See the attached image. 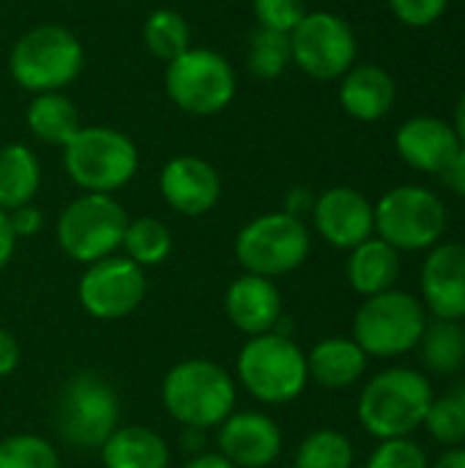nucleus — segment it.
<instances>
[{
    "instance_id": "nucleus-38",
    "label": "nucleus",
    "mask_w": 465,
    "mask_h": 468,
    "mask_svg": "<svg viewBox=\"0 0 465 468\" xmlns=\"http://www.w3.org/2000/svg\"><path fill=\"white\" fill-rule=\"evenodd\" d=\"M439 178H441V184L449 189V192H455L458 197H465V148L460 145V151L452 156V162L439 173Z\"/></svg>"
},
{
    "instance_id": "nucleus-27",
    "label": "nucleus",
    "mask_w": 465,
    "mask_h": 468,
    "mask_svg": "<svg viewBox=\"0 0 465 468\" xmlns=\"http://www.w3.org/2000/svg\"><path fill=\"white\" fill-rule=\"evenodd\" d=\"M170 252H173V233L162 219L156 217L129 219L121 255L134 261L140 269H153V266H162L170 258Z\"/></svg>"
},
{
    "instance_id": "nucleus-2",
    "label": "nucleus",
    "mask_w": 465,
    "mask_h": 468,
    "mask_svg": "<svg viewBox=\"0 0 465 468\" xmlns=\"http://www.w3.org/2000/svg\"><path fill=\"white\" fill-rule=\"evenodd\" d=\"M430 378L414 367H386L375 373L359 392V425L378 441L411 439L433 403Z\"/></svg>"
},
{
    "instance_id": "nucleus-33",
    "label": "nucleus",
    "mask_w": 465,
    "mask_h": 468,
    "mask_svg": "<svg viewBox=\"0 0 465 468\" xmlns=\"http://www.w3.org/2000/svg\"><path fill=\"white\" fill-rule=\"evenodd\" d=\"M365 468H430L428 452L411 439L378 441Z\"/></svg>"
},
{
    "instance_id": "nucleus-42",
    "label": "nucleus",
    "mask_w": 465,
    "mask_h": 468,
    "mask_svg": "<svg viewBox=\"0 0 465 468\" xmlns=\"http://www.w3.org/2000/svg\"><path fill=\"white\" fill-rule=\"evenodd\" d=\"M430 468H465V447H449Z\"/></svg>"
},
{
    "instance_id": "nucleus-11",
    "label": "nucleus",
    "mask_w": 465,
    "mask_h": 468,
    "mask_svg": "<svg viewBox=\"0 0 465 468\" xmlns=\"http://www.w3.org/2000/svg\"><path fill=\"white\" fill-rule=\"evenodd\" d=\"M164 90L181 112L208 118L230 107L236 96V71L217 49L189 47L167 63Z\"/></svg>"
},
{
    "instance_id": "nucleus-39",
    "label": "nucleus",
    "mask_w": 465,
    "mask_h": 468,
    "mask_svg": "<svg viewBox=\"0 0 465 468\" xmlns=\"http://www.w3.org/2000/svg\"><path fill=\"white\" fill-rule=\"evenodd\" d=\"M312 206H315V195L310 189H304V186L291 189L288 197H285V211L291 217H299V219H304L307 214H312Z\"/></svg>"
},
{
    "instance_id": "nucleus-6",
    "label": "nucleus",
    "mask_w": 465,
    "mask_h": 468,
    "mask_svg": "<svg viewBox=\"0 0 465 468\" xmlns=\"http://www.w3.org/2000/svg\"><path fill=\"white\" fill-rule=\"evenodd\" d=\"M85 49L79 38L60 25H36L25 30L8 55L14 82L30 93L63 90L82 71Z\"/></svg>"
},
{
    "instance_id": "nucleus-36",
    "label": "nucleus",
    "mask_w": 465,
    "mask_h": 468,
    "mask_svg": "<svg viewBox=\"0 0 465 468\" xmlns=\"http://www.w3.org/2000/svg\"><path fill=\"white\" fill-rule=\"evenodd\" d=\"M8 219H11V228L16 233V239H30V236H38L41 228H44V214L38 206L27 203V206H19L14 211H8Z\"/></svg>"
},
{
    "instance_id": "nucleus-30",
    "label": "nucleus",
    "mask_w": 465,
    "mask_h": 468,
    "mask_svg": "<svg viewBox=\"0 0 465 468\" xmlns=\"http://www.w3.org/2000/svg\"><path fill=\"white\" fill-rule=\"evenodd\" d=\"M288 63H293V58H291V36L288 33L258 27L249 36L247 66L258 80H277L288 69Z\"/></svg>"
},
{
    "instance_id": "nucleus-13",
    "label": "nucleus",
    "mask_w": 465,
    "mask_h": 468,
    "mask_svg": "<svg viewBox=\"0 0 465 468\" xmlns=\"http://www.w3.org/2000/svg\"><path fill=\"white\" fill-rule=\"evenodd\" d=\"M291 58L315 80H340L356 60V36L340 14L307 11L291 33Z\"/></svg>"
},
{
    "instance_id": "nucleus-23",
    "label": "nucleus",
    "mask_w": 465,
    "mask_h": 468,
    "mask_svg": "<svg viewBox=\"0 0 465 468\" xmlns=\"http://www.w3.org/2000/svg\"><path fill=\"white\" fill-rule=\"evenodd\" d=\"M400 269H403L400 252L389 247L386 241H381L378 236H373L348 252L345 277H348L351 291L367 299V296L392 291L400 277Z\"/></svg>"
},
{
    "instance_id": "nucleus-28",
    "label": "nucleus",
    "mask_w": 465,
    "mask_h": 468,
    "mask_svg": "<svg viewBox=\"0 0 465 468\" xmlns=\"http://www.w3.org/2000/svg\"><path fill=\"white\" fill-rule=\"evenodd\" d=\"M356 450L340 431L321 428L301 439L293 455V468H354Z\"/></svg>"
},
{
    "instance_id": "nucleus-9",
    "label": "nucleus",
    "mask_w": 465,
    "mask_h": 468,
    "mask_svg": "<svg viewBox=\"0 0 465 468\" xmlns=\"http://www.w3.org/2000/svg\"><path fill=\"white\" fill-rule=\"evenodd\" d=\"M129 214L112 195L85 192L74 197L55 222V239L66 258L90 266L121 252Z\"/></svg>"
},
{
    "instance_id": "nucleus-25",
    "label": "nucleus",
    "mask_w": 465,
    "mask_h": 468,
    "mask_svg": "<svg viewBox=\"0 0 465 468\" xmlns=\"http://www.w3.org/2000/svg\"><path fill=\"white\" fill-rule=\"evenodd\" d=\"M41 186V165L38 156L22 145L8 143L0 148V208L14 211L19 206L33 203Z\"/></svg>"
},
{
    "instance_id": "nucleus-43",
    "label": "nucleus",
    "mask_w": 465,
    "mask_h": 468,
    "mask_svg": "<svg viewBox=\"0 0 465 468\" xmlns=\"http://www.w3.org/2000/svg\"><path fill=\"white\" fill-rule=\"evenodd\" d=\"M455 134H458V140H460V145L465 148V90L463 96H460V101H458V107H455Z\"/></svg>"
},
{
    "instance_id": "nucleus-40",
    "label": "nucleus",
    "mask_w": 465,
    "mask_h": 468,
    "mask_svg": "<svg viewBox=\"0 0 465 468\" xmlns=\"http://www.w3.org/2000/svg\"><path fill=\"white\" fill-rule=\"evenodd\" d=\"M16 233L11 228V219H8V211L0 208V271L11 263L14 258V250H16Z\"/></svg>"
},
{
    "instance_id": "nucleus-24",
    "label": "nucleus",
    "mask_w": 465,
    "mask_h": 468,
    "mask_svg": "<svg viewBox=\"0 0 465 468\" xmlns=\"http://www.w3.org/2000/svg\"><path fill=\"white\" fill-rule=\"evenodd\" d=\"M25 121H27V129L41 143L55 145V148H66L71 143V137L82 129L74 101L69 96H63L60 90L36 93L25 110Z\"/></svg>"
},
{
    "instance_id": "nucleus-21",
    "label": "nucleus",
    "mask_w": 465,
    "mask_h": 468,
    "mask_svg": "<svg viewBox=\"0 0 465 468\" xmlns=\"http://www.w3.org/2000/svg\"><path fill=\"white\" fill-rule=\"evenodd\" d=\"M395 96H397V88H395L392 74L375 63L351 66L343 74L340 104L356 121H365V123L381 121L392 110Z\"/></svg>"
},
{
    "instance_id": "nucleus-32",
    "label": "nucleus",
    "mask_w": 465,
    "mask_h": 468,
    "mask_svg": "<svg viewBox=\"0 0 465 468\" xmlns=\"http://www.w3.org/2000/svg\"><path fill=\"white\" fill-rule=\"evenodd\" d=\"M433 441L444 447H463L465 444V409L455 400V395L433 398L425 425Z\"/></svg>"
},
{
    "instance_id": "nucleus-1",
    "label": "nucleus",
    "mask_w": 465,
    "mask_h": 468,
    "mask_svg": "<svg viewBox=\"0 0 465 468\" xmlns=\"http://www.w3.org/2000/svg\"><path fill=\"white\" fill-rule=\"evenodd\" d=\"M236 403L238 384L233 373L214 359H181L162 378V406L181 428H219L236 411Z\"/></svg>"
},
{
    "instance_id": "nucleus-16",
    "label": "nucleus",
    "mask_w": 465,
    "mask_h": 468,
    "mask_svg": "<svg viewBox=\"0 0 465 468\" xmlns=\"http://www.w3.org/2000/svg\"><path fill=\"white\" fill-rule=\"evenodd\" d=\"M419 291V302L436 321H465V244L447 241L428 250Z\"/></svg>"
},
{
    "instance_id": "nucleus-4",
    "label": "nucleus",
    "mask_w": 465,
    "mask_h": 468,
    "mask_svg": "<svg viewBox=\"0 0 465 468\" xmlns=\"http://www.w3.org/2000/svg\"><path fill=\"white\" fill-rule=\"evenodd\" d=\"M121 425V398L96 370H79L63 381L55 400V431L71 450H96Z\"/></svg>"
},
{
    "instance_id": "nucleus-29",
    "label": "nucleus",
    "mask_w": 465,
    "mask_h": 468,
    "mask_svg": "<svg viewBox=\"0 0 465 468\" xmlns=\"http://www.w3.org/2000/svg\"><path fill=\"white\" fill-rule=\"evenodd\" d=\"M143 41L148 47L151 55L162 58L164 63H170L173 58H178L181 52H186L192 44V30L186 25V19L173 11V8H156L148 14L145 25H143Z\"/></svg>"
},
{
    "instance_id": "nucleus-15",
    "label": "nucleus",
    "mask_w": 465,
    "mask_h": 468,
    "mask_svg": "<svg viewBox=\"0 0 465 468\" xmlns=\"http://www.w3.org/2000/svg\"><path fill=\"white\" fill-rule=\"evenodd\" d=\"M217 452L236 468H271L282 455V431L266 411H233L217 428Z\"/></svg>"
},
{
    "instance_id": "nucleus-45",
    "label": "nucleus",
    "mask_w": 465,
    "mask_h": 468,
    "mask_svg": "<svg viewBox=\"0 0 465 468\" xmlns=\"http://www.w3.org/2000/svg\"><path fill=\"white\" fill-rule=\"evenodd\" d=\"M58 3H66V0H58Z\"/></svg>"
},
{
    "instance_id": "nucleus-37",
    "label": "nucleus",
    "mask_w": 465,
    "mask_h": 468,
    "mask_svg": "<svg viewBox=\"0 0 465 468\" xmlns=\"http://www.w3.org/2000/svg\"><path fill=\"white\" fill-rule=\"evenodd\" d=\"M22 362V348H19V340L0 326V378H8L11 373H16Z\"/></svg>"
},
{
    "instance_id": "nucleus-3",
    "label": "nucleus",
    "mask_w": 465,
    "mask_h": 468,
    "mask_svg": "<svg viewBox=\"0 0 465 468\" xmlns=\"http://www.w3.org/2000/svg\"><path fill=\"white\" fill-rule=\"evenodd\" d=\"M236 384L263 406H288L310 387L307 354L285 332L247 337L236 356Z\"/></svg>"
},
{
    "instance_id": "nucleus-34",
    "label": "nucleus",
    "mask_w": 465,
    "mask_h": 468,
    "mask_svg": "<svg viewBox=\"0 0 465 468\" xmlns=\"http://www.w3.org/2000/svg\"><path fill=\"white\" fill-rule=\"evenodd\" d=\"M252 11H255L258 27L291 36L293 27L304 19L307 3L304 0H252Z\"/></svg>"
},
{
    "instance_id": "nucleus-10",
    "label": "nucleus",
    "mask_w": 465,
    "mask_h": 468,
    "mask_svg": "<svg viewBox=\"0 0 465 468\" xmlns=\"http://www.w3.org/2000/svg\"><path fill=\"white\" fill-rule=\"evenodd\" d=\"M447 230L444 200L417 184L389 189L375 203V236L397 252L433 250Z\"/></svg>"
},
{
    "instance_id": "nucleus-20",
    "label": "nucleus",
    "mask_w": 465,
    "mask_h": 468,
    "mask_svg": "<svg viewBox=\"0 0 465 468\" xmlns=\"http://www.w3.org/2000/svg\"><path fill=\"white\" fill-rule=\"evenodd\" d=\"M370 356L356 346L354 337H323L307 354L310 381L321 389H351L367 373Z\"/></svg>"
},
{
    "instance_id": "nucleus-12",
    "label": "nucleus",
    "mask_w": 465,
    "mask_h": 468,
    "mask_svg": "<svg viewBox=\"0 0 465 468\" xmlns=\"http://www.w3.org/2000/svg\"><path fill=\"white\" fill-rule=\"evenodd\" d=\"M148 293L145 269H140L126 255H110L85 266L77 282L79 307L93 321H123L134 315Z\"/></svg>"
},
{
    "instance_id": "nucleus-17",
    "label": "nucleus",
    "mask_w": 465,
    "mask_h": 468,
    "mask_svg": "<svg viewBox=\"0 0 465 468\" xmlns=\"http://www.w3.org/2000/svg\"><path fill=\"white\" fill-rule=\"evenodd\" d=\"M159 192L175 214L203 217L217 208L222 197V178L211 162L195 154H181L162 167Z\"/></svg>"
},
{
    "instance_id": "nucleus-18",
    "label": "nucleus",
    "mask_w": 465,
    "mask_h": 468,
    "mask_svg": "<svg viewBox=\"0 0 465 468\" xmlns=\"http://www.w3.org/2000/svg\"><path fill=\"white\" fill-rule=\"evenodd\" d=\"M282 293L274 280L258 274H238L225 291V315L244 337L280 332L282 324Z\"/></svg>"
},
{
    "instance_id": "nucleus-26",
    "label": "nucleus",
    "mask_w": 465,
    "mask_h": 468,
    "mask_svg": "<svg viewBox=\"0 0 465 468\" xmlns=\"http://www.w3.org/2000/svg\"><path fill=\"white\" fill-rule=\"evenodd\" d=\"M422 365L433 376H455L465 365V335L463 326L455 321H433L428 324L419 346Z\"/></svg>"
},
{
    "instance_id": "nucleus-35",
    "label": "nucleus",
    "mask_w": 465,
    "mask_h": 468,
    "mask_svg": "<svg viewBox=\"0 0 465 468\" xmlns=\"http://www.w3.org/2000/svg\"><path fill=\"white\" fill-rule=\"evenodd\" d=\"M395 16L408 27H428L441 19L449 0H389Z\"/></svg>"
},
{
    "instance_id": "nucleus-31",
    "label": "nucleus",
    "mask_w": 465,
    "mask_h": 468,
    "mask_svg": "<svg viewBox=\"0 0 465 468\" xmlns=\"http://www.w3.org/2000/svg\"><path fill=\"white\" fill-rule=\"evenodd\" d=\"M0 468H60L58 450L36 433L0 439Z\"/></svg>"
},
{
    "instance_id": "nucleus-7",
    "label": "nucleus",
    "mask_w": 465,
    "mask_h": 468,
    "mask_svg": "<svg viewBox=\"0 0 465 468\" xmlns=\"http://www.w3.org/2000/svg\"><path fill=\"white\" fill-rule=\"evenodd\" d=\"M425 304L408 291H384L362 299L354 315L356 346L375 359H397L414 351L428 329Z\"/></svg>"
},
{
    "instance_id": "nucleus-46",
    "label": "nucleus",
    "mask_w": 465,
    "mask_h": 468,
    "mask_svg": "<svg viewBox=\"0 0 465 468\" xmlns=\"http://www.w3.org/2000/svg\"><path fill=\"white\" fill-rule=\"evenodd\" d=\"M463 335H465V329H463Z\"/></svg>"
},
{
    "instance_id": "nucleus-8",
    "label": "nucleus",
    "mask_w": 465,
    "mask_h": 468,
    "mask_svg": "<svg viewBox=\"0 0 465 468\" xmlns=\"http://www.w3.org/2000/svg\"><path fill=\"white\" fill-rule=\"evenodd\" d=\"M63 167L82 192L112 195L137 176L140 151L118 129L82 126L63 148Z\"/></svg>"
},
{
    "instance_id": "nucleus-19",
    "label": "nucleus",
    "mask_w": 465,
    "mask_h": 468,
    "mask_svg": "<svg viewBox=\"0 0 465 468\" xmlns=\"http://www.w3.org/2000/svg\"><path fill=\"white\" fill-rule=\"evenodd\" d=\"M395 148L408 167L439 176L460 151V140L455 134V126L444 118L417 115L397 129Z\"/></svg>"
},
{
    "instance_id": "nucleus-14",
    "label": "nucleus",
    "mask_w": 465,
    "mask_h": 468,
    "mask_svg": "<svg viewBox=\"0 0 465 468\" xmlns=\"http://www.w3.org/2000/svg\"><path fill=\"white\" fill-rule=\"evenodd\" d=\"M312 225L334 250H354L375 236V206L354 186H332L315 197Z\"/></svg>"
},
{
    "instance_id": "nucleus-22",
    "label": "nucleus",
    "mask_w": 465,
    "mask_h": 468,
    "mask_svg": "<svg viewBox=\"0 0 465 468\" xmlns=\"http://www.w3.org/2000/svg\"><path fill=\"white\" fill-rule=\"evenodd\" d=\"M101 468H170V444L145 425H118L99 447Z\"/></svg>"
},
{
    "instance_id": "nucleus-41",
    "label": "nucleus",
    "mask_w": 465,
    "mask_h": 468,
    "mask_svg": "<svg viewBox=\"0 0 465 468\" xmlns=\"http://www.w3.org/2000/svg\"><path fill=\"white\" fill-rule=\"evenodd\" d=\"M184 468H236L227 458H222L219 452H195Z\"/></svg>"
},
{
    "instance_id": "nucleus-5",
    "label": "nucleus",
    "mask_w": 465,
    "mask_h": 468,
    "mask_svg": "<svg viewBox=\"0 0 465 468\" xmlns=\"http://www.w3.org/2000/svg\"><path fill=\"white\" fill-rule=\"evenodd\" d=\"M312 252V236L304 219L288 211H269L249 219L233 241V255L247 274L285 277L307 263Z\"/></svg>"
},
{
    "instance_id": "nucleus-44",
    "label": "nucleus",
    "mask_w": 465,
    "mask_h": 468,
    "mask_svg": "<svg viewBox=\"0 0 465 468\" xmlns=\"http://www.w3.org/2000/svg\"><path fill=\"white\" fill-rule=\"evenodd\" d=\"M455 400H458V403H460V406L465 409V381L460 384V387H458V392H455Z\"/></svg>"
}]
</instances>
